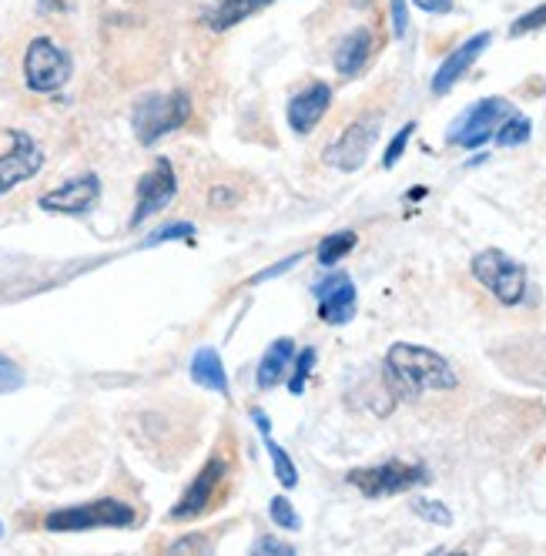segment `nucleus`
Masks as SVG:
<instances>
[{
  "mask_svg": "<svg viewBox=\"0 0 546 556\" xmlns=\"http://www.w3.org/2000/svg\"><path fill=\"white\" fill-rule=\"evenodd\" d=\"M456 372L449 362L433 349L423 345H392L386 356V386L396 392L399 399H419L423 392L433 389H456Z\"/></svg>",
  "mask_w": 546,
  "mask_h": 556,
  "instance_id": "nucleus-1",
  "label": "nucleus"
},
{
  "mask_svg": "<svg viewBox=\"0 0 546 556\" xmlns=\"http://www.w3.org/2000/svg\"><path fill=\"white\" fill-rule=\"evenodd\" d=\"M191 118V101L188 94H151V98H141L134 104V134H138L141 145H155L165 134L178 131L181 124Z\"/></svg>",
  "mask_w": 546,
  "mask_h": 556,
  "instance_id": "nucleus-2",
  "label": "nucleus"
},
{
  "mask_svg": "<svg viewBox=\"0 0 546 556\" xmlns=\"http://www.w3.org/2000/svg\"><path fill=\"white\" fill-rule=\"evenodd\" d=\"M469 268L493 299H500L503 305H520L526 292V268L513 255L500 252V248H486L473 258Z\"/></svg>",
  "mask_w": 546,
  "mask_h": 556,
  "instance_id": "nucleus-3",
  "label": "nucleus"
},
{
  "mask_svg": "<svg viewBox=\"0 0 546 556\" xmlns=\"http://www.w3.org/2000/svg\"><path fill=\"white\" fill-rule=\"evenodd\" d=\"M67 78H71V57H67V51H61L51 37H34L24 54L27 88L51 94L57 88H64Z\"/></svg>",
  "mask_w": 546,
  "mask_h": 556,
  "instance_id": "nucleus-4",
  "label": "nucleus"
},
{
  "mask_svg": "<svg viewBox=\"0 0 546 556\" xmlns=\"http://www.w3.org/2000/svg\"><path fill=\"white\" fill-rule=\"evenodd\" d=\"M510 114H513V104L506 98H483V101H476L473 108H466L459 114V121L449 128L446 138L453 141V145H463L473 151V148L486 145L496 134V128H500V121L510 118Z\"/></svg>",
  "mask_w": 546,
  "mask_h": 556,
  "instance_id": "nucleus-5",
  "label": "nucleus"
},
{
  "mask_svg": "<svg viewBox=\"0 0 546 556\" xmlns=\"http://www.w3.org/2000/svg\"><path fill=\"white\" fill-rule=\"evenodd\" d=\"M134 510L121 500H98L88 506H74V510H57L44 520L51 533H81L94 530V526H131Z\"/></svg>",
  "mask_w": 546,
  "mask_h": 556,
  "instance_id": "nucleus-6",
  "label": "nucleus"
},
{
  "mask_svg": "<svg viewBox=\"0 0 546 556\" xmlns=\"http://www.w3.org/2000/svg\"><path fill=\"white\" fill-rule=\"evenodd\" d=\"M423 479H426L423 466H409V463H399V459L372 466V469H352L349 473V483L356 486L362 496H369V500L406 493V490H413V486L423 483Z\"/></svg>",
  "mask_w": 546,
  "mask_h": 556,
  "instance_id": "nucleus-7",
  "label": "nucleus"
},
{
  "mask_svg": "<svg viewBox=\"0 0 546 556\" xmlns=\"http://www.w3.org/2000/svg\"><path fill=\"white\" fill-rule=\"evenodd\" d=\"M379 138V114H366V118L352 121L346 131L339 134V141H332L325 148V165L339 168V171H359L366 165L369 148L376 145Z\"/></svg>",
  "mask_w": 546,
  "mask_h": 556,
  "instance_id": "nucleus-8",
  "label": "nucleus"
},
{
  "mask_svg": "<svg viewBox=\"0 0 546 556\" xmlns=\"http://www.w3.org/2000/svg\"><path fill=\"white\" fill-rule=\"evenodd\" d=\"M175 191H178L175 168H171L168 158H158L155 168H151L148 175H141V181H138V205H134L131 228H138L141 222H148L151 215H158L161 208H168L171 198H175Z\"/></svg>",
  "mask_w": 546,
  "mask_h": 556,
  "instance_id": "nucleus-9",
  "label": "nucleus"
},
{
  "mask_svg": "<svg viewBox=\"0 0 546 556\" xmlns=\"http://www.w3.org/2000/svg\"><path fill=\"white\" fill-rule=\"evenodd\" d=\"M98 198H101V181L98 175L88 171V175H78L67 181V185L41 195V208L44 212H61V215H84L98 205Z\"/></svg>",
  "mask_w": 546,
  "mask_h": 556,
  "instance_id": "nucleus-10",
  "label": "nucleus"
},
{
  "mask_svg": "<svg viewBox=\"0 0 546 556\" xmlns=\"http://www.w3.org/2000/svg\"><path fill=\"white\" fill-rule=\"evenodd\" d=\"M228 476V463L225 459H212V463H205V469L195 476V483L188 486L185 496H181V503L171 510V520H195V516H201L212 506L218 486L225 483Z\"/></svg>",
  "mask_w": 546,
  "mask_h": 556,
  "instance_id": "nucleus-11",
  "label": "nucleus"
},
{
  "mask_svg": "<svg viewBox=\"0 0 546 556\" xmlns=\"http://www.w3.org/2000/svg\"><path fill=\"white\" fill-rule=\"evenodd\" d=\"M44 165V151L34 145L31 134L14 131V148L0 155V195H7L14 185L34 178Z\"/></svg>",
  "mask_w": 546,
  "mask_h": 556,
  "instance_id": "nucleus-12",
  "label": "nucleus"
},
{
  "mask_svg": "<svg viewBox=\"0 0 546 556\" xmlns=\"http://www.w3.org/2000/svg\"><path fill=\"white\" fill-rule=\"evenodd\" d=\"M315 299H319V319L329 325H346L356 315V285L349 275H329L315 285Z\"/></svg>",
  "mask_w": 546,
  "mask_h": 556,
  "instance_id": "nucleus-13",
  "label": "nucleus"
},
{
  "mask_svg": "<svg viewBox=\"0 0 546 556\" xmlns=\"http://www.w3.org/2000/svg\"><path fill=\"white\" fill-rule=\"evenodd\" d=\"M493 41V34L490 31H483V34H476V37H469L466 44H459L453 54L446 57L443 64H439V71L433 74V94H446V91H453L456 88V81L463 78V74L469 71V67L476 64V57H480L486 47H490Z\"/></svg>",
  "mask_w": 546,
  "mask_h": 556,
  "instance_id": "nucleus-14",
  "label": "nucleus"
},
{
  "mask_svg": "<svg viewBox=\"0 0 546 556\" xmlns=\"http://www.w3.org/2000/svg\"><path fill=\"white\" fill-rule=\"evenodd\" d=\"M332 104V88L322 81L309 84L305 91H299L295 98L289 101V124L295 134H309L315 131V124L325 118V111H329Z\"/></svg>",
  "mask_w": 546,
  "mask_h": 556,
  "instance_id": "nucleus-15",
  "label": "nucleus"
},
{
  "mask_svg": "<svg viewBox=\"0 0 546 556\" xmlns=\"http://www.w3.org/2000/svg\"><path fill=\"white\" fill-rule=\"evenodd\" d=\"M292 359H295V342L289 339V335H285V339H275L265 349V356L258 359L255 386L258 389H275L285 379V372H289Z\"/></svg>",
  "mask_w": 546,
  "mask_h": 556,
  "instance_id": "nucleus-16",
  "label": "nucleus"
},
{
  "mask_svg": "<svg viewBox=\"0 0 546 556\" xmlns=\"http://www.w3.org/2000/svg\"><path fill=\"white\" fill-rule=\"evenodd\" d=\"M372 41H376V37H372L369 27H356L352 34L342 37L339 47H335V71L346 74V78L359 74L372 54Z\"/></svg>",
  "mask_w": 546,
  "mask_h": 556,
  "instance_id": "nucleus-17",
  "label": "nucleus"
},
{
  "mask_svg": "<svg viewBox=\"0 0 546 556\" xmlns=\"http://www.w3.org/2000/svg\"><path fill=\"white\" fill-rule=\"evenodd\" d=\"M191 379H195V386L208 389V392H218V396H225L228 392V376H225V366H222V356H218L215 349H198L195 359H191Z\"/></svg>",
  "mask_w": 546,
  "mask_h": 556,
  "instance_id": "nucleus-18",
  "label": "nucleus"
},
{
  "mask_svg": "<svg viewBox=\"0 0 546 556\" xmlns=\"http://www.w3.org/2000/svg\"><path fill=\"white\" fill-rule=\"evenodd\" d=\"M268 4H275V0H222V4L215 7V11L205 14V24L212 27V31H228V27L248 21L252 14L265 11Z\"/></svg>",
  "mask_w": 546,
  "mask_h": 556,
  "instance_id": "nucleus-19",
  "label": "nucleus"
},
{
  "mask_svg": "<svg viewBox=\"0 0 546 556\" xmlns=\"http://www.w3.org/2000/svg\"><path fill=\"white\" fill-rule=\"evenodd\" d=\"M530 134H533V124L530 118H523V114H510V118H503L500 121V128H496V145L500 148H516V145H526L530 141Z\"/></svg>",
  "mask_w": 546,
  "mask_h": 556,
  "instance_id": "nucleus-20",
  "label": "nucleus"
},
{
  "mask_svg": "<svg viewBox=\"0 0 546 556\" xmlns=\"http://www.w3.org/2000/svg\"><path fill=\"white\" fill-rule=\"evenodd\" d=\"M356 232H335V235H325L319 242V252H315V258H319L322 265H335L339 258H346L352 248H356Z\"/></svg>",
  "mask_w": 546,
  "mask_h": 556,
  "instance_id": "nucleus-21",
  "label": "nucleus"
},
{
  "mask_svg": "<svg viewBox=\"0 0 546 556\" xmlns=\"http://www.w3.org/2000/svg\"><path fill=\"white\" fill-rule=\"evenodd\" d=\"M265 439V449H268V456H272V466H275V476H279V483L285 486V490H292L295 483H299V473H295V463L289 456H285V449L275 443L272 433H262Z\"/></svg>",
  "mask_w": 546,
  "mask_h": 556,
  "instance_id": "nucleus-22",
  "label": "nucleus"
},
{
  "mask_svg": "<svg viewBox=\"0 0 546 556\" xmlns=\"http://www.w3.org/2000/svg\"><path fill=\"white\" fill-rule=\"evenodd\" d=\"M292 366H295V372H292V379H289V392H292V396H302V392H305V379L312 376V366H315V349H302L299 356L292 359Z\"/></svg>",
  "mask_w": 546,
  "mask_h": 556,
  "instance_id": "nucleus-23",
  "label": "nucleus"
},
{
  "mask_svg": "<svg viewBox=\"0 0 546 556\" xmlns=\"http://www.w3.org/2000/svg\"><path fill=\"white\" fill-rule=\"evenodd\" d=\"M268 513H272L275 526H282V530H302V516L295 513V506L285 500V496H275L272 503H268Z\"/></svg>",
  "mask_w": 546,
  "mask_h": 556,
  "instance_id": "nucleus-24",
  "label": "nucleus"
},
{
  "mask_svg": "<svg viewBox=\"0 0 546 556\" xmlns=\"http://www.w3.org/2000/svg\"><path fill=\"white\" fill-rule=\"evenodd\" d=\"M413 513H419L423 520H429L433 526H449V523H453V513H449L439 500H413Z\"/></svg>",
  "mask_w": 546,
  "mask_h": 556,
  "instance_id": "nucleus-25",
  "label": "nucleus"
},
{
  "mask_svg": "<svg viewBox=\"0 0 546 556\" xmlns=\"http://www.w3.org/2000/svg\"><path fill=\"white\" fill-rule=\"evenodd\" d=\"M540 27H546V4L533 7V11H526L523 17H516L513 27H510V37H523L530 31H540Z\"/></svg>",
  "mask_w": 546,
  "mask_h": 556,
  "instance_id": "nucleus-26",
  "label": "nucleus"
},
{
  "mask_svg": "<svg viewBox=\"0 0 546 556\" xmlns=\"http://www.w3.org/2000/svg\"><path fill=\"white\" fill-rule=\"evenodd\" d=\"M24 386V372L17 366L14 359L0 356V396H7V392H17Z\"/></svg>",
  "mask_w": 546,
  "mask_h": 556,
  "instance_id": "nucleus-27",
  "label": "nucleus"
},
{
  "mask_svg": "<svg viewBox=\"0 0 546 556\" xmlns=\"http://www.w3.org/2000/svg\"><path fill=\"white\" fill-rule=\"evenodd\" d=\"M195 235V225L191 222H175V225H165V228H158L155 235H148L145 242V248H151V245H161V242H175V238H191Z\"/></svg>",
  "mask_w": 546,
  "mask_h": 556,
  "instance_id": "nucleus-28",
  "label": "nucleus"
},
{
  "mask_svg": "<svg viewBox=\"0 0 546 556\" xmlns=\"http://www.w3.org/2000/svg\"><path fill=\"white\" fill-rule=\"evenodd\" d=\"M413 131H416V124H413V121L402 124V131L396 134V138H392L389 151H386V155H382V165H386V168H396V165H399V158H402V151H406L409 138H413Z\"/></svg>",
  "mask_w": 546,
  "mask_h": 556,
  "instance_id": "nucleus-29",
  "label": "nucleus"
},
{
  "mask_svg": "<svg viewBox=\"0 0 546 556\" xmlns=\"http://www.w3.org/2000/svg\"><path fill=\"white\" fill-rule=\"evenodd\" d=\"M305 255H292V258H285V262H275V265H268L265 272H258L255 278H252V285H262V282H268V278H279L282 272H289V268H295L302 262Z\"/></svg>",
  "mask_w": 546,
  "mask_h": 556,
  "instance_id": "nucleus-30",
  "label": "nucleus"
},
{
  "mask_svg": "<svg viewBox=\"0 0 546 556\" xmlns=\"http://www.w3.org/2000/svg\"><path fill=\"white\" fill-rule=\"evenodd\" d=\"M389 7H392V34H396V37H406V31H409L406 0H389Z\"/></svg>",
  "mask_w": 546,
  "mask_h": 556,
  "instance_id": "nucleus-31",
  "label": "nucleus"
},
{
  "mask_svg": "<svg viewBox=\"0 0 546 556\" xmlns=\"http://www.w3.org/2000/svg\"><path fill=\"white\" fill-rule=\"evenodd\" d=\"M255 553H285V556H289V553H295V550H292L289 543H282V540H272V536H265V540H258V543H255Z\"/></svg>",
  "mask_w": 546,
  "mask_h": 556,
  "instance_id": "nucleus-32",
  "label": "nucleus"
},
{
  "mask_svg": "<svg viewBox=\"0 0 546 556\" xmlns=\"http://www.w3.org/2000/svg\"><path fill=\"white\" fill-rule=\"evenodd\" d=\"M413 4L426 14H449L453 11V0H413Z\"/></svg>",
  "mask_w": 546,
  "mask_h": 556,
  "instance_id": "nucleus-33",
  "label": "nucleus"
},
{
  "mask_svg": "<svg viewBox=\"0 0 546 556\" xmlns=\"http://www.w3.org/2000/svg\"><path fill=\"white\" fill-rule=\"evenodd\" d=\"M37 4H41L44 11H51V14H64V11H71L74 0H37Z\"/></svg>",
  "mask_w": 546,
  "mask_h": 556,
  "instance_id": "nucleus-34",
  "label": "nucleus"
},
{
  "mask_svg": "<svg viewBox=\"0 0 546 556\" xmlns=\"http://www.w3.org/2000/svg\"><path fill=\"white\" fill-rule=\"evenodd\" d=\"M188 546H208V543H205V536H188V540H178L171 550L181 553V550H188Z\"/></svg>",
  "mask_w": 546,
  "mask_h": 556,
  "instance_id": "nucleus-35",
  "label": "nucleus"
},
{
  "mask_svg": "<svg viewBox=\"0 0 546 556\" xmlns=\"http://www.w3.org/2000/svg\"><path fill=\"white\" fill-rule=\"evenodd\" d=\"M252 423L258 426V433H268V429H272V426H268V416H265L262 409H252Z\"/></svg>",
  "mask_w": 546,
  "mask_h": 556,
  "instance_id": "nucleus-36",
  "label": "nucleus"
},
{
  "mask_svg": "<svg viewBox=\"0 0 546 556\" xmlns=\"http://www.w3.org/2000/svg\"><path fill=\"white\" fill-rule=\"evenodd\" d=\"M0 533H4V530H0Z\"/></svg>",
  "mask_w": 546,
  "mask_h": 556,
  "instance_id": "nucleus-37",
  "label": "nucleus"
}]
</instances>
